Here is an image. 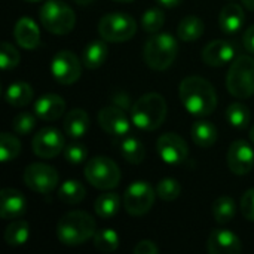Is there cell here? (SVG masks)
<instances>
[{"instance_id": "b9f144b4", "label": "cell", "mask_w": 254, "mask_h": 254, "mask_svg": "<svg viewBox=\"0 0 254 254\" xmlns=\"http://www.w3.org/2000/svg\"><path fill=\"white\" fill-rule=\"evenodd\" d=\"M243 42H244V46L246 49L250 52V54H254V24L246 30L244 36H243Z\"/></svg>"}, {"instance_id": "7402d4cb", "label": "cell", "mask_w": 254, "mask_h": 254, "mask_svg": "<svg viewBox=\"0 0 254 254\" xmlns=\"http://www.w3.org/2000/svg\"><path fill=\"white\" fill-rule=\"evenodd\" d=\"M89 116L82 109H73L70 110L64 118V131L71 138H80L83 137L89 129Z\"/></svg>"}, {"instance_id": "4316f807", "label": "cell", "mask_w": 254, "mask_h": 254, "mask_svg": "<svg viewBox=\"0 0 254 254\" xmlns=\"http://www.w3.org/2000/svg\"><path fill=\"white\" fill-rule=\"evenodd\" d=\"M119 150H121V155L124 156V159L134 165L141 164L146 158L144 144L135 137H125L119 144Z\"/></svg>"}, {"instance_id": "d6a6232c", "label": "cell", "mask_w": 254, "mask_h": 254, "mask_svg": "<svg viewBox=\"0 0 254 254\" xmlns=\"http://www.w3.org/2000/svg\"><path fill=\"white\" fill-rule=\"evenodd\" d=\"M226 119L228 122L238 129H244L250 125V109L243 104V103H232L228 109H226Z\"/></svg>"}, {"instance_id": "836d02e7", "label": "cell", "mask_w": 254, "mask_h": 254, "mask_svg": "<svg viewBox=\"0 0 254 254\" xmlns=\"http://www.w3.org/2000/svg\"><path fill=\"white\" fill-rule=\"evenodd\" d=\"M21 152V143L19 140L7 132H3L0 135V161L9 162L13 161Z\"/></svg>"}, {"instance_id": "30bf717a", "label": "cell", "mask_w": 254, "mask_h": 254, "mask_svg": "<svg viewBox=\"0 0 254 254\" xmlns=\"http://www.w3.org/2000/svg\"><path fill=\"white\" fill-rule=\"evenodd\" d=\"M24 183L28 189L37 193H51L58 186V173L54 167L42 162L28 165L24 171Z\"/></svg>"}, {"instance_id": "e575fe53", "label": "cell", "mask_w": 254, "mask_h": 254, "mask_svg": "<svg viewBox=\"0 0 254 254\" xmlns=\"http://www.w3.org/2000/svg\"><path fill=\"white\" fill-rule=\"evenodd\" d=\"M164 22H165V15L158 7L147 9L143 13V16H141V27L147 33H156V31H159L162 28Z\"/></svg>"}, {"instance_id": "9a60e30c", "label": "cell", "mask_w": 254, "mask_h": 254, "mask_svg": "<svg viewBox=\"0 0 254 254\" xmlns=\"http://www.w3.org/2000/svg\"><path fill=\"white\" fill-rule=\"evenodd\" d=\"M238 45L234 40L217 39L210 42L202 51V60L210 67H222L237 58Z\"/></svg>"}, {"instance_id": "44dd1931", "label": "cell", "mask_w": 254, "mask_h": 254, "mask_svg": "<svg viewBox=\"0 0 254 254\" xmlns=\"http://www.w3.org/2000/svg\"><path fill=\"white\" fill-rule=\"evenodd\" d=\"M246 21V13L244 9L237 4V3H229L226 4L219 16V24L223 33L232 34L241 30V27L244 25Z\"/></svg>"}, {"instance_id": "ee69618b", "label": "cell", "mask_w": 254, "mask_h": 254, "mask_svg": "<svg viewBox=\"0 0 254 254\" xmlns=\"http://www.w3.org/2000/svg\"><path fill=\"white\" fill-rule=\"evenodd\" d=\"M241 3H243L247 9L254 10V0H241Z\"/></svg>"}, {"instance_id": "f1b7e54d", "label": "cell", "mask_w": 254, "mask_h": 254, "mask_svg": "<svg viewBox=\"0 0 254 254\" xmlns=\"http://www.w3.org/2000/svg\"><path fill=\"white\" fill-rule=\"evenodd\" d=\"M235 214H237V204L231 196L223 195L213 202V217L219 225H226L232 222Z\"/></svg>"}, {"instance_id": "603a6c76", "label": "cell", "mask_w": 254, "mask_h": 254, "mask_svg": "<svg viewBox=\"0 0 254 254\" xmlns=\"http://www.w3.org/2000/svg\"><path fill=\"white\" fill-rule=\"evenodd\" d=\"M109 57V48L106 40H92L89 42L82 52V63L86 68L94 70L101 67Z\"/></svg>"}, {"instance_id": "cb8c5ba5", "label": "cell", "mask_w": 254, "mask_h": 254, "mask_svg": "<svg viewBox=\"0 0 254 254\" xmlns=\"http://www.w3.org/2000/svg\"><path fill=\"white\" fill-rule=\"evenodd\" d=\"M192 140L202 149H210L217 141V128L208 121H196L190 128Z\"/></svg>"}, {"instance_id": "d6986e66", "label": "cell", "mask_w": 254, "mask_h": 254, "mask_svg": "<svg viewBox=\"0 0 254 254\" xmlns=\"http://www.w3.org/2000/svg\"><path fill=\"white\" fill-rule=\"evenodd\" d=\"M33 110L42 121H57L65 112V101L57 94H46L36 100Z\"/></svg>"}, {"instance_id": "52a82bcc", "label": "cell", "mask_w": 254, "mask_h": 254, "mask_svg": "<svg viewBox=\"0 0 254 254\" xmlns=\"http://www.w3.org/2000/svg\"><path fill=\"white\" fill-rule=\"evenodd\" d=\"M86 180L97 189L109 190L115 189L121 182V170L115 161L106 156H97L85 165Z\"/></svg>"}, {"instance_id": "6da1fadb", "label": "cell", "mask_w": 254, "mask_h": 254, "mask_svg": "<svg viewBox=\"0 0 254 254\" xmlns=\"http://www.w3.org/2000/svg\"><path fill=\"white\" fill-rule=\"evenodd\" d=\"M180 100L185 109L195 116H210L217 107V94L214 86L204 77H185L179 88Z\"/></svg>"}, {"instance_id": "ffe728a7", "label": "cell", "mask_w": 254, "mask_h": 254, "mask_svg": "<svg viewBox=\"0 0 254 254\" xmlns=\"http://www.w3.org/2000/svg\"><path fill=\"white\" fill-rule=\"evenodd\" d=\"M13 37L21 48L31 51L36 49L40 43V30L31 18L22 16L15 24Z\"/></svg>"}, {"instance_id": "ac0fdd59", "label": "cell", "mask_w": 254, "mask_h": 254, "mask_svg": "<svg viewBox=\"0 0 254 254\" xmlns=\"http://www.w3.org/2000/svg\"><path fill=\"white\" fill-rule=\"evenodd\" d=\"M27 201L24 195L12 188L1 189L0 192V216L4 220H16L25 214Z\"/></svg>"}, {"instance_id": "9c48e42d", "label": "cell", "mask_w": 254, "mask_h": 254, "mask_svg": "<svg viewBox=\"0 0 254 254\" xmlns=\"http://www.w3.org/2000/svg\"><path fill=\"white\" fill-rule=\"evenodd\" d=\"M155 189L147 182L131 183L124 193V207L131 216H143L150 211L155 204Z\"/></svg>"}, {"instance_id": "8fae6325", "label": "cell", "mask_w": 254, "mask_h": 254, "mask_svg": "<svg viewBox=\"0 0 254 254\" xmlns=\"http://www.w3.org/2000/svg\"><path fill=\"white\" fill-rule=\"evenodd\" d=\"M82 64L71 51H60L52 58L51 73L58 83L71 85L80 77Z\"/></svg>"}, {"instance_id": "4dcf8cb0", "label": "cell", "mask_w": 254, "mask_h": 254, "mask_svg": "<svg viewBox=\"0 0 254 254\" xmlns=\"http://www.w3.org/2000/svg\"><path fill=\"white\" fill-rule=\"evenodd\" d=\"M28 237H30V226L25 220L21 219L12 220V223L4 231V241L12 247L25 244Z\"/></svg>"}, {"instance_id": "7a4b0ae2", "label": "cell", "mask_w": 254, "mask_h": 254, "mask_svg": "<svg viewBox=\"0 0 254 254\" xmlns=\"http://www.w3.org/2000/svg\"><path fill=\"white\" fill-rule=\"evenodd\" d=\"M97 232L95 220L85 211H70L57 223V238L61 244L74 247L86 243Z\"/></svg>"}, {"instance_id": "2e32d148", "label": "cell", "mask_w": 254, "mask_h": 254, "mask_svg": "<svg viewBox=\"0 0 254 254\" xmlns=\"http://www.w3.org/2000/svg\"><path fill=\"white\" fill-rule=\"evenodd\" d=\"M98 124L104 132L113 137H125L131 129V122L125 112L116 106L103 107L98 112Z\"/></svg>"}, {"instance_id": "1f68e13d", "label": "cell", "mask_w": 254, "mask_h": 254, "mask_svg": "<svg viewBox=\"0 0 254 254\" xmlns=\"http://www.w3.org/2000/svg\"><path fill=\"white\" fill-rule=\"evenodd\" d=\"M94 247L101 253H113L119 247V235L110 228L100 229L92 237Z\"/></svg>"}, {"instance_id": "5b68a950", "label": "cell", "mask_w": 254, "mask_h": 254, "mask_svg": "<svg viewBox=\"0 0 254 254\" xmlns=\"http://www.w3.org/2000/svg\"><path fill=\"white\" fill-rule=\"evenodd\" d=\"M228 91L237 98H249L254 95V58L250 55H238L226 76Z\"/></svg>"}, {"instance_id": "83f0119b", "label": "cell", "mask_w": 254, "mask_h": 254, "mask_svg": "<svg viewBox=\"0 0 254 254\" xmlns=\"http://www.w3.org/2000/svg\"><path fill=\"white\" fill-rule=\"evenodd\" d=\"M121 208V198L118 193H103L95 199L94 210L98 217L101 219H112L119 213Z\"/></svg>"}, {"instance_id": "8992f818", "label": "cell", "mask_w": 254, "mask_h": 254, "mask_svg": "<svg viewBox=\"0 0 254 254\" xmlns=\"http://www.w3.org/2000/svg\"><path fill=\"white\" fill-rule=\"evenodd\" d=\"M43 28L52 34H68L76 24L73 9L60 0H48L43 3L39 12Z\"/></svg>"}, {"instance_id": "7dc6e473", "label": "cell", "mask_w": 254, "mask_h": 254, "mask_svg": "<svg viewBox=\"0 0 254 254\" xmlns=\"http://www.w3.org/2000/svg\"><path fill=\"white\" fill-rule=\"evenodd\" d=\"M24 1H28V3H34V1H40V0H24Z\"/></svg>"}, {"instance_id": "4fadbf2b", "label": "cell", "mask_w": 254, "mask_h": 254, "mask_svg": "<svg viewBox=\"0 0 254 254\" xmlns=\"http://www.w3.org/2000/svg\"><path fill=\"white\" fill-rule=\"evenodd\" d=\"M156 150L161 159L170 165H179L185 162L189 153L188 143L174 132L162 134L156 141Z\"/></svg>"}, {"instance_id": "d4e9b609", "label": "cell", "mask_w": 254, "mask_h": 254, "mask_svg": "<svg viewBox=\"0 0 254 254\" xmlns=\"http://www.w3.org/2000/svg\"><path fill=\"white\" fill-rule=\"evenodd\" d=\"M204 21L196 15L185 16L177 27V36L183 42H195L204 34Z\"/></svg>"}, {"instance_id": "c3c4849f", "label": "cell", "mask_w": 254, "mask_h": 254, "mask_svg": "<svg viewBox=\"0 0 254 254\" xmlns=\"http://www.w3.org/2000/svg\"><path fill=\"white\" fill-rule=\"evenodd\" d=\"M115 1H122V3H127V1H132V0H115Z\"/></svg>"}, {"instance_id": "8d00e7d4", "label": "cell", "mask_w": 254, "mask_h": 254, "mask_svg": "<svg viewBox=\"0 0 254 254\" xmlns=\"http://www.w3.org/2000/svg\"><path fill=\"white\" fill-rule=\"evenodd\" d=\"M19 60L21 55L18 49L9 42H3L0 46V67L3 70H12L19 64Z\"/></svg>"}, {"instance_id": "d590c367", "label": "cell", "mask_w": 254, "mask_h": 254, "mask_svg": "<svg viewBox=\"0 0 254 254\" xmlns=\"http://www.w3.org/2000/svg\"><path fill=\"white\" fill-rule=\"evenodd\" d=\"M182 193V186L176 179H162L156 185V195L162 201H174L180 196Z\"/></svg>"}, {"instance_id": "7c38bea8", "label": "cell", "mask_w": 254, "mask_h": 254, "mask_svg": "<svg viewBox=\"0 0 254 254\" xmlns=\"http://www.w3.org/2000/svg\"><path fill=\"white\" fill-rule=\"evenodd\" d=\"M65 147L64 135L52 127L42 128L36 132L31 141V150L36 156L43 159H51L60 155Z\"/></svg>"}, {"instance_id": "ba28073f", "label": "cell", "mask_w": 254, "mask_h": 254, "mask_svg": "<svg viewBox=\"0 0 254 254\" xmlns=\"http://www.w3.org/2000/svg\"><path fill=\"white\" fill-rule=\"evenodd\" d=\"M137 31V22L132 16L122 12L107 13L100 19L98 33L101 39L118 43L129 40Z\"/></svg>"}, {"instance_id": "bcb514c9", "label": "cell", "mask_w": 254, "mask_h": 254, "mask_svg": "<svg viewBox=\"0 0 254 254\" xmlns=\"http://www.w3.org/2000/svg\"><path fill=\"white\" fill-rule=\"evenodd\" d=\"M250 138H252V141H253L254 144V125L252 127V129H250Z\"/></svg>"}, {"instance_id": "ab89813d", "label": "cell", "mask_w": 254, "mask_h": 254, "mask_svg": "<svg viewBox=\"0 0 254 254\" xmlns=\"http://www.w3.org/2000/svg\"><path fill=\"white\" fill-rule=\"evenodd\" d=\"M241 213L247 220L254 222V188L249 189L243 195V198H241Z\"/></svg>"}, {"instance_id": "f546056e", "label": "cell", "mask_w": 254, "mask_h": 254, "mask_svg": "<svg viewBox=\"0 0 254 254\" xmlns=\"http://www.w3.org/2000/svg\"><path fill=\"white\" fill-rule=\"evenodd\" d=\"M85 195L86 189L77 180H65L58 189V199L68 205L79 204L80 201H83Z\"/></svg>"}, {"instance_id": "3957f363", "label": "cell", "mask_w": 254, "mask_h": 254, "mask_svg": "<svg viewBox=\"0 0 254 254\" xmlns=\"http://www.w3.org/2000/svg\"><path fill=\"white\" fill-rule=\"evenodd\" d=\"M167 101L158 92H149L140 97L131 109L132 124L144 131L158 129L167 118Z\"/></svg>"}, {"instance_id": "484cf974", "label": "cell", "mask_w": 254, "mask_h": 254, "mask_svg": "<svg viewBox=\"0 0 254 254\" xmlns=\"http://www.w3.org/2000/svg\"><path fill=\"white\" fill-rule=\"evenodd\" d=\"M4 98L7 104L13 107H24L33 100V88L27 82H15L10 83L6 89Z\"/></svg>"}, {"instance_id": "60d3db41", "label": "cell", "mask_w": 254, "mask_h": 254, "mask_svg": "<svg viewBox=\"0 0 254 254\" xmlns=\"http://www.w3.org/2000/svg\"><path fill=\"white\" fill-rule=\"evenodd\" d=\"M134 253L135 254H158L159 249L158 246L150 241V240H143L140 241L135 247H134Z\"/></svg>"}, {"instance_id": "f6af8a7d", "label": "cell", "mask_w": 254, "mask_h": 254, "mask_svg": "<svg viewBox=\"0 0 254 254\" xmlns=\"http://www.w3.org/2000/svg\"><path fill=\"white\" fill-rule=\"evenodd\" d=\"M76 1V4H79V6H89V4H92L95 0H74Z\"/></svg>"}, {"instance_id": "f35d334b", "label": "cell", "mask_w": 254, "mask_h": 254, "mask_svg": "<svg viewBox=\"0 0 254 254\" xmlns=\"http://www.w3.org/2000/svg\"><path fill=\"white\" fill-rule=\"evenodd\" d=\"M64 156H65L67 162H70V164H82L86 159L88 152L83 144L70 143L68 146L64 147Z\"/></svg>"}, {"instance_id": "5bb4252c", "label": "cell", "mask_w": 254, "mask_h": 254, "mask_svg": "<svg viewBox=\"0 0 254 254\" xmlns=\"http://www.w3.org/2000/svg\"><path fill=\"white\" fill-rule=\"evenodd\" d=\"M226 162H228L229 170L234 174H237V176L249 174L254 167L253 147L244 140L234 141L228 149Z\"/></svg>"}, {"instance_id": "277c9868", "label": "cell", "mask_w": 254, "mask_h": 254, "mask_svg": "<svg viewBox=\"0 0 254 254\" xmlns=\"http://www.w3.org/2000/svg\"><path fill=\"white\" fill-rule=\"evenodd\" d=\"M144 61L146 64L158 71L167 70L179 54L177 40L168 33H159L152 36L144 45Z\"/></svg>"}, {"instance_id": "e0dca14e", "label": "cell", "mask_w": 254, "mask_h": 254, "mask_svg": "<svg viewBox=\"0 0 254 254\" xmlns=\"http://www.w3.org/2000/svg\"><path fill=\"white\" fill-rule=\"evenodd\" d=\"M210 254H235L243 250V244L238 235L228 229H214L207 241Z\"/></svg>"}, {"instance_id": "74e56055", "label": "cell", "mask_w": 254, "mask_h": 254, "mask_svg": "<svg viewBox=\"0 0 254 254\" xmlns=\"http://www.w3.org/2000/svg\"><path fill=\"white\" fill-rule=\"evenodd\" d=\"M34 127H36V115H33L30 112H21L12 121V128L18 135L31 134Z\"/></svg>"}, {"instance_id": "7bdbcfd3", "label": "cell", "mask_w": 254, "mask_h": 254, "mask_svg": "<svg viewBox=\"0 0 254 254\" xmlns=\"http://www.w3.org/2000/svg\"><path fill=\"white\" fill-rule=\"evenodd\" d=\"M159 4H162V6H165V7H176V6H179L183 0H156Z\"/></svg>"}]
</instances>
